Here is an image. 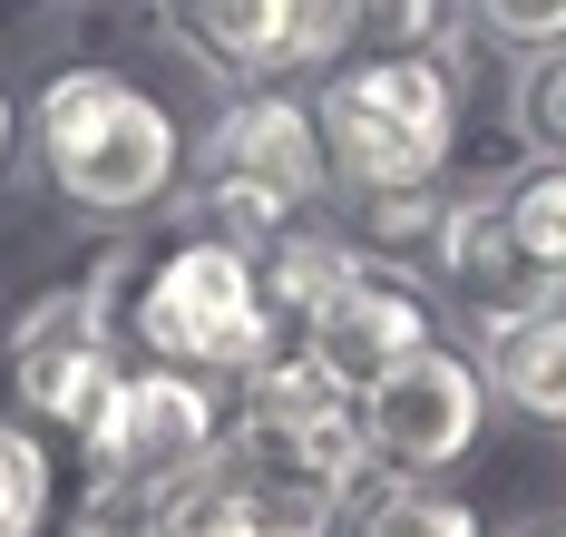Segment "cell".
<instances>
[{"mask_svg":"<svg viewBox=\"0 0 566 537\" xmlns=\"http://www.w3.org/2000/svg\"><path fill=\"white\" fill-rule=\"evenodd\" d=\"M127 323H137V343L176 371H254V361L274 352L283 313L264 303V274H254V254L226 235H186L167 254H147L137 264V294H127Z\"/></svg>","mask_w":566,"mask_h":537,"instance_id":"3957f363","label":"cell"},{"mask_svg":"<svg viewBox=\"0 0 566 537\" xmlns=\"http://www.w3.org/2000/svg\"><path fill=\"white\" fill-rule=\"evenodd\" d=\"M479 371H489V391H499L517 420L566 430V294L479 323Z\"/></svg>","mask_w":566,"mask_h":537,"instance_id":"9c48e42d","label":"cell"},{"mask_svg":"<svg viewBox=\"0 0 566 537\" xmlns=\"http://www.w3.org/2000/svg\"><path fill=\"white\" fill-rule=\"evenodd\" d=\"M469 20L509 50H557L566 40V0H469Z\"/></svg>","mask_w":566,"mask_h":537,"instance_id":"2e32d148","label":"cell"},{"mask_svg":"<svg viewBox=\"0 0 566 537\" xmlns=\"http://www.w3.org/2000/svg\"><path fill=\"white\" fill-rule=\"evenodd\" d=\"M499 215H509L517 264H527V274H547V284H566V157H547V167L509 177Z\"/></svg>","mask_w":566,"mask_h":537,"instance_id":"8fae6325","label":"cell"},{"mask_svg":"<svg viewBox=\"0 0 566 537\" xmlns=\"http://www.w3.org/2000/svg\"><path fill=\"white\" fill-rule=\"evenodd\" d=\"M69 537H167V508H137V498H88Z\"/></svg>","mask_w":566,"mask_h":537,"instance_id":"ac0fdd59","label":"cell"},{"mask_svg":"<svg viewBox=\"0 0 566 537\" xmlns=\"http://www.w3.org/2000/svg\"><path fill=\"white\" fill-rule=\"evenodd\" d=\"M352 537H489V518L459 488H440V478H391V488L361 498V528Z\"/></svg>","mask_w":566,"mask_h":537,"instance_id":"7c38bea8","label":"cell"},{"mask_svg":"<svg viewBox=\"0 0 566 537\" xmlns=\"http://www.w3.org/2000/svg\"><path fill=\"white\" fill-rule=\"evenodd\" d=\"M517 137H527L537 157H566V40L537 50L527 78H517Z\"/></svg>","mask_w":566,"mask_h":537,"instance_id":"5bb4252c","label":"cell"},{"mask_svg":"<svg viewBox=\"0 0 566 537\" xmlns=\"http://www.w3.org/2000/svg\"><path fill=\"white\" fill-rule=\"evenodd\" d=\"M30 137L78 215H147L176 196V167H186L176 118L137 78H108V69H59L30 108Z\"/></svg>","mask_w":566,"mask_h":537,"instance_id":"6da1fadb","label":"cell"},{"mask_svg":"<svg viewBox=\"0 0 566 537\" xmlns=\"http://www.w3.org/2000/svg\"><path fill=\"white\" fill-rule=\"evenodd\" d=\"M10 137H20V108H10V88H0V167H10Z\"/></svg>","mask_w":566,"mask_h":537,"instance_id":"d6986e66","label":"cell"},{"mask_svg":"<svg viewBox=\"0 0 566 537\" xmlns=\"http://www.w3.org/2000/svg\"><path fill=\"white\" fill-rule=\"evenodd\" d=\"M117 391V333H108V284H59L20 303L10 323V401L50 430H88L98 401Z\"/></svg>","mask_w":566,"mask_h":537,"instance_id":"8992f818","label":"cell"},{"mask_svg":"<svg viewBox=\"0 0 566 537\" xmlns=\"http://www.w3.org/2000/svg\"><path fill=\"white\" fill-rule=\"evenodd\" d=\"M527 537H566V518H547V528H527Z\"/></svg>","mask_w":566,"mask_h":537,"instance_id":"ffe728a7","label":"cell"},{"mask_svg":"<svg viewBox=\"0 0 566 537\" xmlns=\"http://www.w3.org/2000/svg\"><path fill=\"white\" fill-rule=\"evenodd\" d=\"M50 450H40V430L30 420H0V537H40L50 528Z\"/></svg>","mask_w":566,"mask_h":537,"instance_id":"4fadbf2b","label":"cell"},{"mask_svg":"<svg viewBox=\"0 0 566 537\" xmlns=\"http://www.w3.org/2000/svg\"><path fill=\"white\" fill-rule=\"evenodd\" d=\"M226 69H293V0H186Z\"/></svg>","mask_w":566,"mask_h":537,"instance_id":"30bf717a","label":"cell"},{"mask_svg":"<svg viewBox=\"0 0 566 537\" xmlns=\"http://www.w3.org/2000/svg\"><path fill=\"white\" fill-rule=\"evenodd\" d=\"M303 343H313V352H323L342 381L361 391V381H381L391 361L430 352L440 333H430V294H420V284H400L391 264L352 254V264H342V284L303 313Z\"/></svg>","mask_w":566,"mask_h":537,"instance_id":"ba28073f","label":"cell"},{"mask_svg":"<svg viewBox=\"0 0 566 537\" xmlns=\"http://www.w3.org/2000/svg\"><path fill=\"white\" fill-rule=\"evenodd\" d=\"M313 127L323 157L352 196L371 186H430L459 147V78L440 50H371V60H333L313 88Z\"/></svg>","mask_w":566,"mask_h":537,"instance_id":"7a4b0ae2","label":"cell"},{"mask_svg":"<svg viewBox=\"0 0 566 537\" xmlns=\"http://www.w3.org/2000/svg\"><path fill=\"white\" fill-rule=\"evenodd\" d=\"M216 440H226V420H216L206 371H176V361L117 371V391L98 401V420L78 430V450H88V498L167 508V498H186V488L206 478Z\"/></svg>","mask_w":566,"mask_h":537,"instance_id":"5b68a950","label":"cell"},{"mask_svg":"<svg viewBox=\"0 0 566 537\" xmlns=\"http://www.w3.org/2000/svg\"><path fill=\"white\" fill-rule=\"evenodd\" d=\"M333 186V157H323V127L303 98H274V88H254V98H234L226 118L206 127V147H196V206H206V225L244 254H264L274 235H293V215L313 206Z\"/></svg>","mask_w":566,"mask_h":537,"instance_id":"277c9868","label":"cell"},{"mask_svg":"<svg viewBox=\"0 0 566 537\" xmlns=\"http://www.w3.org/2000/svg\"><path fill=\"white\" fill-rule=\"evenodd\" d=\"M450 0H352V40L371 50H440Z\"/></svg>","mask_w":566,"mask_h":537,"instance_id":"9a60e30c","label":"cell"},{"mask_svg":"<svg viewBox=\"0 0 566 537\" xmlns=\"http://www.w3.org/2000/svg\"><path fill=\"white\" fill-rule=\"evenodd\" d=\"M352 50V0H293V69H333Z\"/></svg>","mask_w":566,"mask_h":537,"instance_id":"e0dca14e","label":"cell"},{"mask_svg":"<svg viewBox=\"0 0 566 537\" xmlns=\"http://www.w3.org/2000/svg\"><path fill=\"white\" fill-rule=\"evenodd\" d=\"M479 420H489V371L479 352H430L391 361L381 381H361V430H371V460H391L400 478H430L479 450Z\"/></svg>","mask_w":566,"mask_h":537,"instance_id":"52a82bcc","label":"cell"}]
</instances>
